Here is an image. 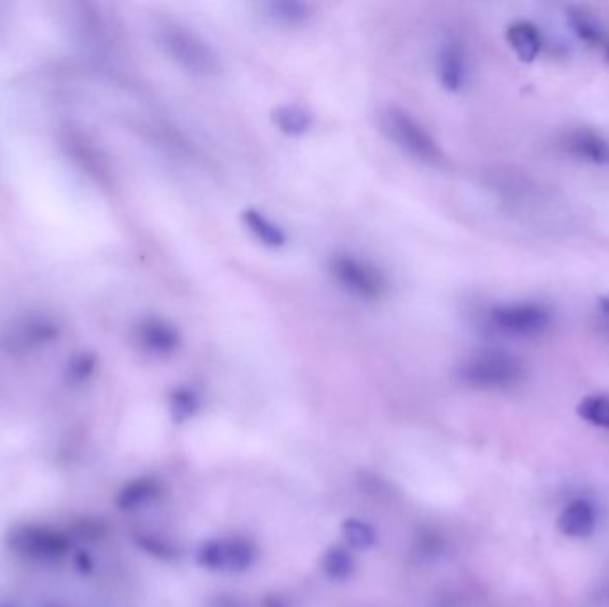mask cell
Here are the masks:
<instances>
[{
	"instance_id": "1",
	"label": "cell",
	"mask_w": 609,
	"mask_h": 607,
	"mask_svg": "<svg viewBox=\"0 0 609 607\" xmlns=\"http://www.w3.org/2000/svg\"><path fill=\"white\" fill-rule=\"evenodd\" d=\"M553 323V310L540 301H508L488 310L490 328L508 339H540Z\"/></svg>"
},
{
	"instance_id": "2",
	"label": "cell",
	"mask_w": 609,
	"mask_h": 607,
	"mask_svg": "<svg viewBox=\"0 0 609 607\" xmlns=\"http://www.w3.org/2000/svg\"><path fill=\"white\" fill-rule=\"evenodd\" d=\"M524 376L526 367L519 358L497 349L481 351L467 358L458 369V378L478 390L512 389L524 380Z\"/></svg>"
},
{
	"instance_id": "3",
	"label": "cell",
	"mask_w": 609,
	"mask_h": 607,
	"mask_svg": "<svg viewBox=\"0 0 609 607\" xmlns=\"http://www.w3.org/2000/svg\"><path fill=\"white\" fill-rule=\"evenodd\" d=\"M195 559L198 567L209 572L241 574L257 563L259 547L246 536H218L200 543Z\"/></svg>"
},
{
	"instance_id": "4",
	"label": "cell",
	"mask_w": 609,
	"mask_h": 607,
	"mask_svg": "<svg viewBox=\"0 0 609 607\" xmlns=\"http://www.w3.org/2000/svg\"><path fill=\"white\" fill-rule=\"evenodd\" d=\"M382 127L390 141L410 157L426 164L440 161L442 152L435 138L405 109L387 107L382 113Z\"/></svg>"
},
{
	"instance_id": "5",
	"label": "cell",
	"mask_w": 609,
	"mask_h": 607,
	"mask_svg": "<svg viewBox=\"0 0 609 607\" xmlns=\"http://www.w3.org/2000/svg\"><path fill=\"white\" fill-rule=\"evenodd\" d=\"M330 271L344 291L360 300H378L387 291V282L380 269L348 253L332 257Z\"/></svg>"
},
{
	"instance_id": "6",
	"label": "cell",
	"mask_w": 609,
	"mask_h": 607,
	"mask_svg": "<svg viewBox=\"0 0 609 607\" xmlns=\"http://www.w3.org/2000/svg\"><path fill=\"white\" fill-rule=\"evenodd\" d=\"M163 45L168 56L193 75H211L218 70V56L207 45V41L186 29H170L163 36Z\"/></svg>"
},
{
	"instance_id": "7",
	"label": "cell",
	"mask_w": 609,
	"mask_h": 607,
	"mask_svg": "<svg viewBox=\"0 0 609 607\" xmlns=\"http://www.w3.org/2000/svg\"><path fill=\"white\" fill-rule=\"evenodd\" d=\"M570 31L588 49L601 52L609 63V25L595 11L586 8L567 9Z\"/></svg>"
},
{
	"instance_id": "8",
	"label": "cell",
	"mask_w": 609,
	"mask_h": 607,
	"mask_svg": "<svg viewBox=\"0 0 609 607\" xmlns=\"http://www.w3.org/2000/svg\"><path fill=\"white\" fill-rule=\"evenodd\" d=\"M561 146L576 161L590 166H609V139L597 130H570L561 139Z\"/></svg>"
},
{
	"instance_id": "9",
	"label": "cell",
	"mask_w": 609,
	"mask_h": 607,
	"mask_svg": "<svg viewBox=\"0 0 609 607\" xmlns=\"http://www.w3.org/2000/svg\"><path fill=\"white\" fill-rule=\"evenodd\" d=\"M437 68L440 82L447 91L458 93L465 88L469 79V59L458 41L449 40L440 47Z\"/></svg>"
},
{
	"instance_id": "10",
	"label": "cell",
	"mask_w": 609,
	"mask_h": 607,
	"mask_svg": "<svg viewBox=\"0 0 609 607\" xmlns=\"http://www.w3.org/2000/svg\"><path fill=\"white\" fill-rule=\"evenodd\" d=\"M506 41L520 63H535L544 49V36L538 25L529 20H515L506 27Z\"/></svg>"
},
{
	"instance_id": "11",
	"label": "cell",
	"mask_w": 609,
	"mask_h": 607,
	"mask_svg": "<svg viewBox=\"0 0 609 607\" xmlns=\"http://www.w3.org/2000/svg\"><path fill=\"white\" fill-rule=\"evenodd\" d=\"M597 527V508L590 499L577 497L570 501L558 517L561 535L569 538H586L593 535Z\"/></svg>"
},
{
	"instance_id": "12",
	"label": "cell",
	"mask_w": 609,
	"mask_h": 607,
	"mask_svg": "<svg viewBox=\"0 0 609 607\" xmlns=\"http://www.w3.org/2000/svg\"><path fill=\"white\" fill-rule=\"evenodd\" d=\"M139 337L145 348L157 355H171L180 346V335L173 324L161 319H148L141 324Z\"/></svg>"
},
{
	"instance_id": "13",
	"label": "cell",
	"mask_w": 609,
	"mask_h": 607,
	"mask_svg": "<svg viewBox=\"0 0 609 607\" xmlns=\"http://www.w3.org/2000/svg\"><path fill=\"white\" fill-rule=\"evenodd\" d=\"M319 568L326 579H330L333 583H344L355 574L357 559L353 556L350 547L332 545L319 559Z\"/></svg>"
},
{
	"instance_id": "14",
	"label": "cell",
	"mask_w": 609,
	"mask_h": 607,
	"mask_svg": "<svg viewBox=\"0 0 609 607\" xmlns=\"http://www.w3.org/2000/svg\"><path fill=\"white\" fill-rule=\"evenodd\" d=\"M244 227L250 230V234L259 241L260 244L268 246V248H282L287 244V235L284 228L277 225L273 219H269L264 212L257 209H246L241 214Z\"/></svg>"
},
{
	"instance_id": "15",
	"label": "cell",
	"mask_w": 609,
	"mask_h": 607,
	"mask_svg": "<svg viewBox=\"0 0 609 607\" xmlns=\"http://www.w3.org/2000/svg\"><path fill=\"white\" fill-rule=\"evenodd\" d=\"M341 531L346 547H350L351 551H371L378 542L376 527L364 518H344Z\"/></svg>"
},
{
	"instance_id": "16",
	"label": "cell",
	"mask_w": 609,
	"mask_h": 607,
	"mask_svg": "<svg viewBox=\"0 0 609 607\" xmlns=\"http://www.w3.org/2000/svg\"><path fill=\"white\" fill-rule=\"evenodd\" d=\"M273 122L285 136L300 138L312 127V116L300 106H280L273 111Z\"/></svg>"
},
{
	"instance_id": "17",
	"label": "cell",
	"mask_w": 609,
	"mask_h": 607,
	"mask_svg": "<svg viewBox=\"0 0 609 607\" xmlns=\"http://www.w3.org/2000/svg\"><path fill=\"white\" fill-rule=\"evenodd\" d=\"M163 492V486L154 478H143L130 483L122 495H120V506L125 510H138L147 506L150 502H154Z\"/></svg>"
},
{
	"instance_id": "18",
	"label": "cell",
	"mask_w": 609,
	"mask_h": 607,
	"mask_svg": "<svg viewBox=\"0 0 609 607\" xmlns=\"http://www.w3.org/2000/svg\"><path fill=\"white\" fill-rule=\"evenodd\" d=\"M577 415L593 428L609 431V396L606 394L586 396L577 405Z\"/></svg>"
},
{
	"instance_id": "19",
	"label": "cell",
	"mask_w": 609,
	"mask_h": 607,
	"mask_svg": "<svg viewBox=\"0 0 609 607\" xmlns=\"http://www.w3.org/2000/svg\"><path fill=\"white\" fill-rule=\"evenodd\" d=\"M268 17L282 25H298L305 22L310 15V8L303 2L294 0H277L264 6Z\"/></svg>"
},
{
	"instance_id": "20",
	"label": "cell",
	"mask_w": 609,
	"mask_h": 607,
	"mask_svg": "<svg viewBox=\"0 0 609 607\" xmlns=\"http://www.w3.org/2000/svg\"><path fill=\"white\" fill-rule=\"evenodd\" d=\"M200 406V399L196 396L195 390L180 387L171 392L170 410L175 422H186L195 415Z\"/></svg>"
},
{
	"instance_id": "21",
	"label": "cell",
	"mask_w": 609,
	"mask_h": 607,
	"mask_svg": "<svg viewBox=\"0 0 609 607\" xmlns=\"http://www.w3.org/2000/svg\"><path fill=\"white\" fill-rule=\"evenodd\" d=\"M599 308H601V312L604 316L609 317V292L608 294H604L601 300H599Z\"/></svg>"
}]
</instances>
